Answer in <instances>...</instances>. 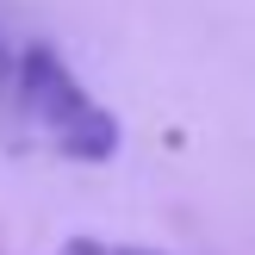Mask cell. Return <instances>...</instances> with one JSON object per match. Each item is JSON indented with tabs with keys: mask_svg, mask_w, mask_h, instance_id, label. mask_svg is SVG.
<instances>
[{
	"mask_svg": "<svg viewBox=\"0 0 255 255\" xmlns=\"http://www.w3.org/2000/svg\"><path fill=\"white\" fill-rule=\"evenodd\" d=\"M12 106L19 119L69 162H112L119 156V119L87 94V81L56 56V44H19L12 50Z\"/></svg>",
	"mask_w": 255,
	"mask_h": 255,
	"instance_id": "obj_1",
	"label": "cell"
},
{
	"mask_svg": "<svg viewBox=\"0 0 255 255\" xmlns=\"http://www.w3.org/2000/svg\"><path fill=\"white\" fill-rule=\"evenodd\" d=\"M56 255H156V249H131V243H94V237H75Z\"/></svg>",
	"mask_w": 255,
	"mask_h": 255,
	"instance_id": "obj_2",
	"label": "cell"
},
{
	"mask_svg": "<svg viewBox=\"0 0 255 255\" xmlns=\"http://www.w3.org/2000/svg\"><path fill=\"white\" fill-rule=\"evenodd\" d=\"M6 75H12V44L0 37V81H6Z\"/></svg>",
	"mask_w": 255,
	"mask_h": 255,
	"instance_id": "obj_3",
	"label": "cell"
}]
</instances>
